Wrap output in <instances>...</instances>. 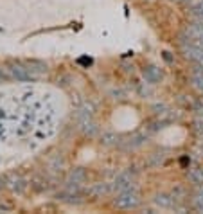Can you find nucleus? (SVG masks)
Segmentation results:
<instances>
[{"mask_svg":"<svg viewBox=\"0 0 203 214\" xmlns=\"http://www.w3.org/2000/svg\"><path fill=\"white\" fill-rule=\"evenodd\" d=\"M191 11H193L196 16H203V0H200V2H196V4H193V7H191Z\"/></svg>","mask_w":203,"mask_h":214,"instance_id":"3","label":"nucleus"},{"mask_svg":"<svg viewBox=\"0 0 203 214\" xmlns=\"http://www.w3.org/2000/svg\"><path fill=\"white\" fill-rule=\"evenodd\" d=\"M193 83L198 90L203 92V68H198V70L193 72Z\"/></svg>","mask_w":203,"mask_h":214,"instance_id":"2","label":"nucleus"},{"mask_svg":"<svg viewBox=\"0 0 203 214\" xmlns=\"http://www.w3.org/2000/svg\"><path fill=\"white\" fill-rule=\"evenodd\" d=\"M137 204H139V196H137L135 193H131V189H129V191H122V194H120L117 200H115V205L122 207V209L135 207Z\"/></svg>","mask_w":203,"mask_h":214,"instance_id":"1","label":"nucleus"}]
</instances>
